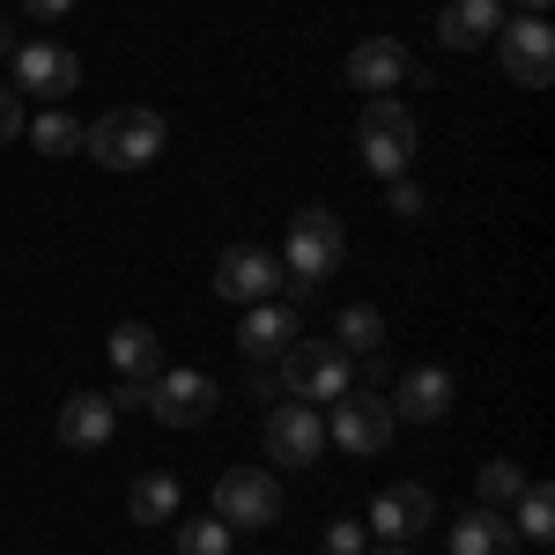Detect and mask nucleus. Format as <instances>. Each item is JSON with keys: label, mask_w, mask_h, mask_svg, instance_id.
I'll list each match as a JSON object with an SVG mask.
<instances>
[{"label": "nucleus", "mask_w": 555, "mask_h": 555, "mask_svg": "<svg viewBox=\"0 0 555 555\" xmlns=\"http://www.w3.org/2000/svg\"><path fill=\"white\" fill-rule=\"evenodd\" d=\"M164 141H171V127H164L156 112H141V104H119V112H104L96 127H82V149L104 171H141V164H156Z\"/></svg>", "instance_id": "f257e3e1"}, {"label": "nucleus", "mask_w": 555, "mask_h": 555, "mask_svg": "<svg viewBox=\"0 0 555 555\" xmlns=\"http://www.w3.org/2000/svg\"><path fill=\"white\" fill-rule=\"evenodd\" d=\"M341 267V215L334 208H297L289 215V245H282V282L311 297L326 274Z\"/></svg>", "instance_id": "f03ea898"}, {"label": "nucleus", "mask_w": 555, "mask_h": 555, "mask_svg": "<svg viewBox=\"0 0 555 555\" xmlns=\"http://www.w3.org/2000/svg\"><path fill=\"white\" fill-rule=\"evenodd\" d=\"M274 378L289 400H341V392H356V363L334 341H289Z\"/></svg>", "instance_id": "7ed1b4c3"}, {"label": "nucleus", "mask_w": 555, "mask_h": 555, "mask_svg": "<svg viewBox=\"0 0 555 555\" xmlns=\"http://www.w3.org/2000/svg\"><path fill=\"white\" fill-rule=\"evenodd\" d=\"M356 141H363V164H371L378 178H408L415 141H423V133H415V119H408V104L371 96V104H363V133H356Z\"/></svg>", "instance_id": "20e7f679"}, {"label": "nucleus", "mask_w": 555, "mask_h": 555, "mask_svg": "<svg viewBox=\"0 0 555 555\" xmlns=\"http://www.w3.org/2000/svg\"><path fill=\"white\" fill-rule=\"evenodd\" d=\"M215 518H222L230 533H267V526H282V489H274V474L230 467L215 481Z\"/></svg>", "instance_id": "39448f33"}, {"label": "nucleus", "mask_w": 555, "mask_h": 555, "mask_svg": "<svg viewBox=\"0 0 555 555\" xmlns=\"http://www.w3.org/2000/svg\"><path fill=\"white\" fill-rule=\"evenodd\" d=\"M489 44L504 52V75H512L518 89H548L555 82V30H548V15H512Z\"/></svg>", "instance_id": "423d86ee"}, {"label": "nucleus", "mask_w": 555, "mask_h": 555, "mask_svg": "<svg viewBox=\"0 0 555 555\" xmlns=\"http://www.w3.org/2000/svg\"><path fill=\"white\" fill-rule=\"evenodd\" d=\"M267 452L282 467H319L326 460V415H319V400H274L267 408Z\"/></svg>", "instance_id": "0eeeda50"}, {"label": "nucleus", "mask_w": 555, "mask_h": 555, "mask_svg": "<svg viewBox=\"0 0 555 555\" xmlns=\"http://www.w3.org/2000/svg\"><path fill=\"white\" fill-rule=\"evenodd\" d=\"M282 289V259L267 253V245H230V253L215 259V304H267Z\"/></svg>", "instance_id": "6e6552de"}, {"label": "nucleus", "mask_w": 555, "mask_h": 555, "mask_svg": "<svg viewBox=\"0 0 555 555\" xmlns=\"http://www.w3.org/2000/svg\"><path fill=\"white\" fill-rule=\"evenodd\" d=\"M215 400H222V385L208 371H156V385H149V415L171 429H201L215 415Z\"/></svg>", "instance_id": "1a4fd4ad"}, {"label": "nucleus", "mask_w": 555, "mask_h": 555, "mask_svg": "<svg viewBox=\"0 0 555 555\" xmlns=\"http://www.w3.org/2000/svg\"><path fill=\"white\" fill-rule=\"evenodd\" d=\"M326 444H341L356 460H371L392 444V408H385L378 392H341L334 400V423H326Z\"/></svg>", "instance_id": "9d476101"}, {"label": "nucleus", "mask_w": 555, "mask_h": 555, "mask_svg": "<svg viewBox=\"0 0 555 555\" xmlns=\"http://www.w3.org/2000/svg\"><path fill=\"white\" fill-rule=\"evenodd\" d=\"M15 96H75L82 82V60L67 44H15Z\"/></svg>", "instance_id": "9b49d317"}, {"label": "nucleus", "mask_w": 555, "mask_h": 555, "mask_svg": "<svg viewBox=\"0 0 555 555\" xmlns=\"http://www.w3.org/2000/svg\"><path fill=\"white\" fill-rule=\"evenodd\" d=\"M429 518H437V496H429L423 481H400V489H378V496H371V518H363V526H371L378 541H415Z\"/></svg>", "instance_id": "f8f14e48"}, {"label": "nucleus", "mask_w": 555, "mask_h": 555, "mask_svg": "<svg viewBox=\"0 0 555 555\" xmlns=\"http://www.w3.org/2000/svg\"><path fill=\"white\" fill-rule=\"evenodd\" d=\"M392 423H437V415H452V371L444 363H415V371H400L392 385Z\"/></svg>", "instance_id": "ddd939ff"}, {"label": "nucleus", "mask_w": 555, "mask_h": 555, "mask_svg": "<svg viewBox=\"0 0 555 555\" xmlns=\"http://www.w3.org/2000/svg\"><path fill=\"white\" fill-rule=\"evenodd\" d=\"M348 89H363V96H392V89L408 82V52H400V38H363L348 44Z\"/></svg>", "instance_id": "4468645a"}, {"label": "nucleus", "mask_w": 555, "mask_h": 555, "mask_svg": "<svg viewBox=\"0 0 555 555\" xmlns=\"http://www.w3.org/2000/svg\"><path fill=\"white\" fill-rule=\"evenodd\" d=\"M504 30V0H444L437 8V44L444 52H474Z\"/></svg>", "instance_id": "2eb2a0df"}, {"label": "nucleus", "mask_w": 555, "mask_h": 555, "mask_svg": "<svg viewBox=\"0 0 555 555\" xmlns=\"http://www.w3.org/2000/svg\"><path fill=\"white\" fill-rule=\"evenodd\" d=\"M112 429H119V408H112L104 392H75V400H60V444H67V452H104Z\"/></svg>", "instance_id": "dca6fc26"}, {"label": "nucleus", "mask_w": 555, "mask_h": 555, "mask_svg": "<svg viewBox=\"0 0 555 555\" xmlns=\"http://www.w3.org/2000/svg\"><path fill=\"white\" fill-rule=\"evenodd\" d=\"M297 341V311H289V304H253V311H245V326H237V348H245V356H253V363H267V356H282V348Z\"/></svg>", "instance_id": "f3484780"}, {"label": "nucleus", "mask_w": 555, "mask_h": 555, "mask_svg": "<svg viewBox=\"0 0 555 555\" xmlns=\"http://www.w3.org/2000/svg\"><path fill=\"white\" fill-rule=\"evenodd\" d=\"M452 555H518V533L504 512L474 504L467 518H452Z\"/></svg>", "instance_id": "a211bd4d"}, {"label": "nucleus", "mask_w": 555, "mask_h": 555, "mask_svg": "<svg viewBox=\"0 0 555 555\" xmlns=\"http://www.w3.org/2000/svg\"><path fill=\"white\" fill-rule=\"evenodd\" d=\"M112 363H119V378H156V371H164V341H156V326L119 319V326H112Z\"/></svg>", "instance_id": "6ab92c4d"}, {"label": "nucleus", "mask_w": 555, "mask_h": 555, "mask_svg": "<svg viewBox=\"0 0 555 555\" xmlns=\"http://www.w3.org/2000/svg\"><path fill=\"white\" fill-rule=\"evenodd\" d=\"M378 341H385L378 304H348L341 319H334V348H341V356H378Z\"/></svg>", "instance_id": "aec40b11"}, {"label": "nucleus", "mask_w": 555, "mask_h": 555, "mask_svg": "<svg viewBox=\"0 0 555 555\" xmlns=\"http://www.w3.org/2000/svg\"><path fill=\"white\" fill-rule=\"evenodd\" d=\"M127 518H141V526L178 518V481H171V474H141V481L127 489Z\"/></svg>", "instance_id": "412c9836"}, {"label": "nucleus", "mask_w": 555, "mask_h": 555, "mask_svg": "<svg viewBox=\"0 0 555 555\" xmlns=\"http://www.w3.org/2000/svg\"><path fill=\"white\" fill-rule=\"evenodd\" d=\"M474 489H481V504H489V512H504V504L526 496V467H518V460H489V467L474 474Z\"/></svg>", "instance_id": "4be33fe9"}, {"label": "nucleus", "mask_w": 555, "mask_h": 555, "mask_svg": "<svg viewBox=\"0 0 555 555\" xmlns=\"http://www.w3.org/2000/svg\"><path fill=\"white\" fill-rule=\"evenodd\" d=\"M30 149H38V156H75V149H82V119H75V112H38Z\"/></svg>", "instance_id": "5701e85b"}, {"label": "nucleus", "mask_w": 555, "mask_h": 555, "mask_svg": "<svg viewBox=\"0 0 555 555\" xmlns=\"http://www.w3.org/2000/svg\"><path fill=\"white\" fill-rule=\"evenodd\" d=\"M512 512H518V533H526V541H555V496L541 481H526V496H518Z\"/></svg>", "instance_id": "b1692460"}, {"label": "nucleus", "mask_w": 555, "mask_h": 555, "mask_svg": "<svg viewBox=\"0 0 555 555\" xmlns=\"http://www.w3.org/2000/svg\"><path fill=\"white\" fill-rule=\"evenodd\" d=\"M230 541H237V533H230V526H222V518H185V526H178V555H230Z\"/></svg>", "instance_id": "393cba45"}, {"label": "nucleus", "mask_w": 555, "mask_h": 555, "mask_svg": "<svg viewBox=\"0 0 555 555\" xmlns=\"http://www.w3.org/2000/svg\"><path fill=\"white\" fill-rule=\"evenodd\" d=\"M319 548H326V555H371V533H363V518H334Z\"/></svg>", "instance_id": "a878e982"}, {"label": "nucleus", "mask_w": 555, "mask_h": 555, "mask_svg": "<svg viewBox=\"0 0 555 555\" xmlns=\"http://www.w3.org/2000/svg\"><path fill=\"white\" fill-rule=\"evenodd\" d=\"M385 208L400 215V222H415V215H423V185H415V178H385Z\"/></svg>", "instance_id": "bb28decb"}, {"label": "nucleus", "mask_w": 555, "mask_h": 555, "mask_svg": "<svg viewBox=\"0 0 555 555\" xmlns=\"http://www.w3.org/2000/svg\"><path fill=\"white\" fill-rule=\"evenodd\" d=\"M15 133H23V96H15V89H0V149H8Z\"/></svg>", "instance_id": "cd10ccee"}, {"label": "nucleus", "mask_w": 555, "mask_h": 555, "mask_svg": "<svg viewBox=\"0 0 555 555\" xmlns=\"http://www.w3.org/2000/svg\"><path fill=\"white\" fill-rule=\"evenodd\" d=\"M23 8H30V15H38V23H52V15H67V8H75V0H23Z\"/></svg>", "instance_id": "c85d7f7f"}, {"label": "nucleus", "mask_w": 555, "mask_h": 555, "mask_svg": "<svg viewBox=\"0 0 555 555\" xmlns=\"http://www.w3.org/2000/svg\"><path fill=\"white\" fill-rule=\"evenodd\" d=\"M371 555H408V541H385V548H371Z\"/></svg>", "instance_id": "c756f323"}, {"label": "nucleus", "mask_w": 555, "mask_h": 555, "mask_svg": "<svg viewBox=\"0 0 555 555\" xmlns=\"http://www.w3.org/2000/svg\"><path fill=\"white\" fill-rule=\"evenodd\" d=\"M518 8H526V15H548V0H518Z\"/></svg>", "instance_id": "7c9ffc66"}, {"label": "nucleus", "mask_w": 555, "mask_h": 555, "mask_svg": "<svg viewBox=\"0 0 555 555\" xmlns=\"http://www.w3.org/2000/svg\"><path fill=\"white\" fill-rule=\"evenodd\" d=\"M0 52H15V38H8V23H0Z\"/></svg>", "instance_id": "2f4dec72"}]
</instances>
